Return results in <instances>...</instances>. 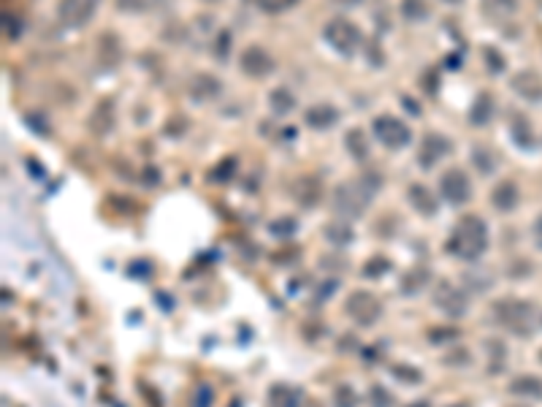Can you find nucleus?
Wrapping results in <instances>:
<instances>
[{"label": "nucleus", "instance_id": "f257e3e1", "mask_svg": "<svg viewBox=\"0 0 542 407\" xmlns=\"http://www.w3.org/2000/svg\"><path fill=\"white\" fill-rule=\"evenodd\" d=\"M488 247V231L486 223L478 215H467L456 223V229L447 239V250L461 258V261H478Z\"/></svg>", "mask_w": 542, "mask_h": 407}, {"label": "nucleus", "instance_id": "f03ea898", "mask_svg": "<svg viewBox=\"0 0 542 407\" xmlns=\"http://www.w3.org/2000/svg\"><path fill=\"white\" fill-rule=\"evenodd\" d=\"M377 185H366V179L358 182H342L333 190V209L344 218H361L375 196Z\"/></svg>", "mask_w": 542, "mask_h": 407}, {"label": "nucleus", "instance_id": "7ed1b4c3", "mask_svg": "<svg viewBox=\"0 0 542 407\" xmlns=\"http://www.w3.org/2000/svg\"><path fill=\"white\" fill-rule=\"evenodd\" d=\"M325 41L342 55H355L358 47H361V30L350 19L336 16V19H331L325 25Z\"/></svg>", "mask_w": 542, "mask_h": 407}, {"label": "nucleus", "instance_id": "20e7f679", "mask_svg": "<svg viewBox=\"0 0 542 407\" xmlns=\"http://www.w3.org/2000/svg\"><path fill=\"white\" fill-rule=\"evenodd\" d=\"M372 130H375L379 144L388 147V150H401V147H407L410 139H412V130H410L399 117H393V115L375 117Z\"/></svg>", "mask_w": 542, "mask_h": 407}, {"label": "nucleus", "instance_id": "39448f33", "mask_svg": "<svg viewBox=\"0 0 542 407\" xmlns=\"http://www.w3.org/2000/svg\"><path fill=\"white\" fill-rule=\"evenodd\" d=\"M344 312H347L358 326H372V323H377L379 315H382V304H379V299L375 293L355 291L347 296Z\"/></svg>", "mask_w": 542, "mask_h": 407}, {"label": "nucleus", "instance_id": "423d86ee", "mask_svg": "<svg viewBox=\"0 0 542 407\" xmlns=\"http://www.w3.org/2000/svg\"><path fill=\"white\" fill-rule=\"evenodd\" d=\"M434 307L442 310L447 318H464L469 310V299L464 288H456L453 283H439L434 291Z\"/></svg>", "mask_w": 542, "mask_h": 407}, {"label": "nucleus", "instance_id": "0eeeda50", "mask_svg": "<svg viewBox=\"0 0 542 407\" xmlns=\"http://www.w3.org/2000/svg\"><path fill=\"white\" fill-rule=\"evenodd\" d=\"M101 0H60L57 5V16L65 27L76 30V27H84L93 16H95V8H98Z\"/></svg>", "mask_w": 542, "mask_h": 407}, {"label": "nucleus", "instance_id": "6e6552de", "mask_svg": "<svg viewBox=\"0 0 542 407\" xmlns=\"http://www.w3.org/2000/svg\"><path fill=\"white\" fill-rule=\"evenodd\" d=\"M439 193H442V198H445L447 204H453V207L464 204V201L472 196V185H469L467 172H461V169H447L445 174L439 176Z\"/></svg>", "mask_w": 542, "mask_h": 407}, {"label": "nucleus", "instance_id": "1a4fd4ad", "mask_svg": "<svg viewBox=\"0 0 542 407\" xmlns=\"http://www.w3.org/2000/svg\"><path fill=\"white\" fill-rule=\"evenodd\" d=\"M493 312H496V318H499L507 329H512V332H523L526 323H529V318H532V307L523 304V301H518V299L496 301Z\"/></svg>", "mask_w": 542, "mask_h": 407}, {"label": "nucleus", "instance_id": "9d476101", "mask_svg": "<svg viewBox=\"0 0 542 407\" xmlns=\"http://www.w3.org/2000/svg\"><path fill=\"white\" fill-rule=\"evenodd\" d=\"M239 62H241V71L247 76H252V79H263V76H269L274 71V60H271V55L263 47H247L241 52Z\"/></svg>", "mask_w": 542, "mask_h": 407}, {"label": "nucleus", "instance_id": "9b49d317", "mask_svg": "<svg viewBox=\"0 0 542 407\" xmlns=\"http://www.w3.org/2000/svg\"><path fill=\"white\" fill-rule=\"evenodd\" d=\"M187 90H190L193 101H201V104H204V101H215V98H220L222 84H220V79L212 76V73H196V76L190 79Z\"/></svg>", "mask_w": 542, "mask_h": 407}, {"label": "nucleus", "instance_id": "f8f14e48", "mask_svg": "<svg viewBox=\"0 0 542 407\" xmlns=\"http://www.w3.org/2000/svg\"><path fill=\"white\" fill-rule=\"evenodd\" d=\"M407 198H410L412 209H415L418 215H423V218H432V215H436V209H439V204H436L434 193L426 187V185H410Z\"/></svg>", "mask_w": 542, "mask_h": 407}, {"label": "nucleus", "instance_id": "ddd939ff", "mask_svg": "<svg viewBox=\"0 0 542 407\" xmlns=\"http://www.w3.org/2000/svg\"><path fill=\"white\" fill-rule=\"evenodd\" d=\"M450 152V141L445 139V136H436V133H432V136H426L423 139V147H421V166H426V169H432L436 161H442L445 155Z\"/></svg>", "mask_w": 542, "mask_h": 407}, {"label": "nucleus", "instance_id": "4468645a", "mask_svg": "<svg viewBox=\"0 0 542 407\" xmlns=\"http://www.w3.org/2000/svg\"><path fill=\"white\" fill-rule=\"evenodd\" d=\"M429 283H432V269L429 266H412V269H407L401 275L399 288H401V293H407V296H415V293L423 291Z\"/></svg>", "mask_w": 542, "mask_h": 407}, {"label": "nucleus", "instance_id": "2eb2a0df", "mask_svg": "<svg viewBox=\"0 0 542 407\" xmlns=\"http://www.w3.org/2000/svg\"><path fill=\"white\" fill-rule=\"evenodd\" d=\"M491 204H493L499 212L515 209V204H518V187H515V182L502 179V182L493 187V193H491Z\"/></svg>", "mask_w": 542, "mask_h": 407}, {"label": "nucleus", "instance_id": "dca6fc26", "mask_svg": "<svg viewBox=\"0 0 542 407\" xmlns=\"http://www.w3.org/2000/svg\"><path fill=\"white\" fill-rule=\"evenodd\" d=\"M293 193H296V198L304 207H315L320 201V196H323V185H320L318 176H304V179L296 182V190Z\"/></svg>", "mask_w": 542, "mask_h": 407}, {"label": "nucleus", "instance_id": "f3484780", "mask_svg": "<svg viewBox=\"0 0 542 407\" xmlns=\"http://www.w3.org/2000/svg\"><path fill=\"white\" fill-rule=\"evenodd\" d=\"M512 87H515V93H521L523 98H529V101H540L542 98V82L537 73H532V71H521L515 79H512Z\"/></svg>", "mask_w": 542, "mask_h": 407}, {"label": "nucleus", "instance_id": "a211bd4d", "mask_svg": "<svg viewBox=\"0 0 542 407\" xmlns=\"http://www.w3.org/2000/svg\"><path fill=\"white\" fill-rule=\"evenodd\" d=\"M307 125L309 128H318V130H323V128H331L336 119H339V112L333 109V106H328V104H318V106H312V109H307Z\"/></svg>", "mask_w": 542, "mask_h": 407}, {"label": "nucleus", "instance_id": "6ab92c4d", "mask_svg": "<svg viewBox=\"0 0 542 407\" xmlns=\"http://www.w3.org/2000/svg\"><path fill=\"white\" fill-rule=\"evenodd\" d=\"M325 239L333 244V247H347L350 242H353V229L347 226V223H336V220H331L328 226H325Z\"/></svg>", "mask_w": 542, "mask_h": 407}, {"label": "nucleus", "instance_id": "aec40b11", "mask_svg": "<svg viewBox=\"0 0 542 407\" xmlns=\"http://www.w3.org/2000/svg\"><path fill=\"white\" fill-rule=\"evenodd\" d=\"M111 125H114V109H111V101H104V104H98V109L93 112V130L98 133V136H104L111 130Z\"/></svg>", "mask_w": 542, "mask_h": 407}, {"label": "nucleus", "instance_id": "412c9836", "mask_svg": "<svg viewBox=\"0 0 542 407\" xmlns=\"http://www.w3.org/2000/svg\"><path fill=\"white\" fill-rule=\"evenodd\" d=\"M347 150H350L358 161H364V158L369 155V141H366L364 130H350V133H347Z\"/></svg>", "mask_w": 542, "mask_h": 407}, {"label": "nucleus", "instance_id": "4be33fe9", "mask_svg": "<svg viewBox=\"0 0 542 407\" xmlns=\"http://www.w3.org/2000/svg\"><path fill=\"white\" fill-rule=\"evenodd\" d=\"M488 119H491V98H488V93H480V98L472 106V122L475 125H486Z\"/></svg>", "mask_w": 542, "mask_h": 407}, {"label": "nucleus", "instance_id": "5701e85b", "mask_svg": "<svg viewBox=\"0 0 542 407\" xmlns=\"http://www.w3.org/2000/svg\"><path fill=\"white\" fill-rule=\"evenodd\" d=\"M271 106H274L279 115H285V112H290V109L296 106V98H293L285 87H279V90H274V93H271Z\"/></svg>", "mask_w": 542, "mask_h": 407}, {"label": "nucleus", "instance_id": "b1692460", "mask_svg": "<svg viewBox=\"0 0 542 407\" xmlns=\"http://www.w3.org/2000/svg\"><path fill=\"white\" fill-rule=\"evenodd\" d=\"M401 14L410 19H423V16H429V5H426V0H404Z\"/></svg>", "mask_w": 542, "mask_h": 407}, {"label": "nucleus", "instance_id": "393cba45", "mask_svg": "<svg viewBox=\"0 0 542 407\" xmlns=\"http://www.w3.org/2000/svg\"><path fill=\"white\" fill-rule=\"evenodd\" d=\"M333 405L336 407H355L358 405V394L350 386H336L333 391Z\"/></svg>", "mask_w": 542, "mask_h": 407}, {"label": "nucleus", "instance_id": "a878e982", "mask_svg": "<svg viewBox=\"0 0 542 407\" xmlns=\"http://www.w3.org/2000/svg\"><path fill=\"white\" fill-rule=\"evenodd\" d=\"M298 0H258V5L266 11V14H282L287 8H293Z\"/></svg>", "mask_w": 542, "mask_h": 407}, {"label": "nucleus", "instance_id": "bb28decb", "mask_svg": "<svg viewBox=\"0 0 542 407\" xmlns=\"http://www.w3.org/2000/svg\"><path fill=\"white\" fill-rule=\"evenodd\" d=\"M388 266H390V264H388V258H372V261H366V264H364V275H366V277H379V275H385V272H388Z\"/></svg>", "mask_w": 542, "mask_h": 407}, {"label": "nucleus", "instance_id": "cd10ccee", "mask_svg": "<svg viewBox=\"0 0 542 407\" xmlns=\"http://www.w3.org/2000/svg\"><path fill=\"white\" fill-rule=\"evenodd\" d=\"M212 49H215L217 60H225V52L231 49V33H228V30H220V33H217V41Z\"/></svg>", "mask_w": 542, "mask_h": 407}, {"label": "nucleus", "instance_id": "c85d7f7f", "mask_svg": "<svg viewBox=\"0 0 542 407\" xmlns=\"http://www.w3.org/2000/svg\"><path fill=\"white\" fill-rule=\"evenodd\" d=\"M512 391H515V394H521V391H526V394H542V386L537 383V380L521 377V380H515V383H512Z\"/></svg>", "mask_w": 542, "mask_h": 407}, {"label": "nucleus", "instance_id": "c756f323", "mask_svg": "<svg viewBox=\"0 0 542 407\" xmlns=\"http://www.w3.org/2000/svg\"><path fill=\"white\" fill-rule=\"evenodd\" d=\"M372 405L375 407H393V397H390L382 386H375V388H372Z\"/></svg>", "mask_w": 542, "mask_h": 407}, {"label": "nucleus", "instance_id": "7c9ffc66", "mask_svg": "<svg viewBox=\"0 0 542 407\" xmlns=\"http://www.w3.org/2000/svg\"><path fill=\"white\" fill-rule=\"evenodd\" d=\"M486 8H491V11H502V14H512V11L518 8V3H515V0H486Z\"/></svg>", "mask_w": 542, "mask_h": 407}, {"label": "nucleus", "instance_id": "2f4dec72", "mask_svg": "<svg viewBox=\"0 0 542 407\" xmlns=\"http://www.w3.org/2000/svg\"><path fill=\"white\" fill-rule=\"evenodd\" d=\"M475 163H478V169H480L483 174H491V172H493L491 152H486V150H475Z\"/></svg>", "mask_w": 542, "mask_h": 407}, {"label": "nucleus", "instance_id": "473e14b6", "mask_svg": "<svg viewBox=\"0 0 542 407\" xmlns=\"http://www.w3.org/2000/svg\"><path fill=\"white\" fill-rule=\"evenodd\" d=\"M114 3H117V8H119V11H125V14L144 11V5H147V0H114Z\"/></svg>", "mask_w": 542, "mask_h": 407}, {"label": "nucleus", "instance_id": "72a5a7b5", "mask_svg": "<svg viewBox=\"0 0 542 407\" xmlns=\"http://www.w3.org/2000/svg\"><path fill=\"white\" fill-rule=\"evenodd\" d=\"M196 399H198V402H196L193 407H209V405H212V391H209L207 386H201V388H198V397H196Z\"/></svg>", "mask_w": 542, "mask_h": 407}, {"label": "nucleus", "instance_id": "f704fd0d", "mask_svg": "<svg viewBox=\"0 0 542 407\" xmlns=\"http://www.w3.org/2000/svg\"><path fill=\"white\" fill-rule=\"evenodd\" d=\"M296 405H298V397L293 391H287L285 399H274V407H296Z\"/></svg>", "mask_w": 542, "mask_h": 407}, {"label": "nucleus", "instance_id": "c9c22d12", "mask_svg": "<svg viewBox=\"0 0 542 407\" xmlns=\"http://www.w3.org/2000/svg\"><path fill=\"white\" fill-rule=\"evenodd\" d=\"M534 239H537V244H540L542 250V215L537 218V223H534Z\"/></svg>", "mask_w": 542, "mask_h": 407}, {"label": "nucleus", "instance_id": "e433bc0d", "mask_svg": "<svg viewBox=\"0 0 542 407\" xmlns=\"http://www.w3.org/2000/svg\"><path fill=\"white\" fill-rule=\"evenodd\" d=\"M415 407H429V405H426V402H418V405H415Z\"/></svg>", "mask_w": 542, "mask_h": 407}, {"label": "nucleus", "instance_id": "4c0bfd02", "mask_svg": "<svg viewBox=\"0 0 542 407\" xmlns=\"http://www.w3.org/2000/svg\"><path fill=\"white\" fill-rule=\"evenodd\" d=\"M204 3H220V0H204Z\"/></svg>", "mask_w": 542, "mask_h": 407}, {"label": "nucleus", "instance_id": "58836bf2", "mask_svg": "<svg viewBox=\"0 0 542 407\" xmlns=\"http://www.w3.org/2000/svg\"><path fill=\"white\" fill-rule=\"evenodd\" d=\"M447 3H458V0H447Z\"/></svg>", "mask_w": 542, "mask_h": 407}]
</instances>
